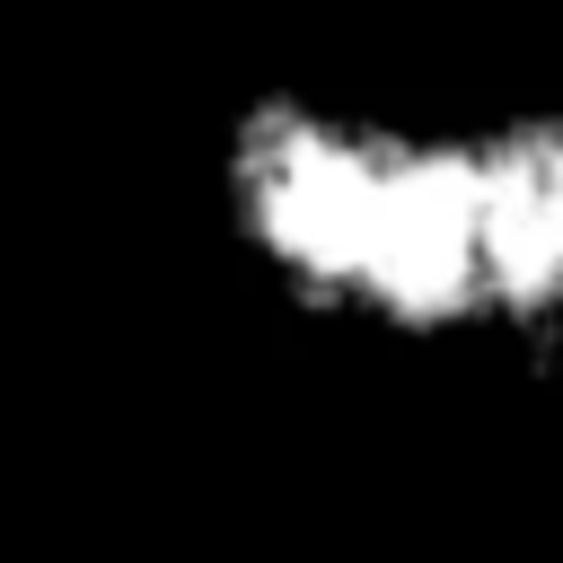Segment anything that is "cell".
<instances>
[{
    "instance_id": "obj_1",
    "label": "cell",
    "mask_w": 563,
    "mask_h": 563,
    "mask_svg": "<svg viewBox=\"0 0 563 563\" xmlns=\"http://www.w3.org/2000/svg\"><path fill=\"white\" fill-rule=\"evenodd\" d=\"M229 246L299 317L387 343H545L563 308V132L545 114L413 123L255 88L211 158Z\"/></svg>"
}]
</instances>
